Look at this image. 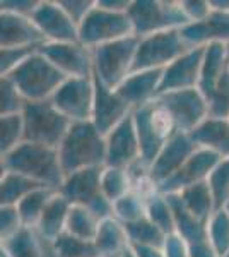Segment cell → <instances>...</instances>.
Segmentation results:
<instances>
[{"mask_svg":"<svg viewBox=\"0 0 229 257\" xmlns=\"http://www.w3.org/2000/svg\"><path fill=\"white\" fill-rule=\"evenodd\" d=\"M2 172L21 173L45 187L57 190L65 178L58 149L33 143L19 144L9 155L2 156Z\"/></svg>","mask_w":229,"mask_h":257,"instance_id":"1","label":"cell"},{"mask_svg":"<svg viewBox=\"0 0 229 257\" xmlns=\"http://www.w3.org/2000/svg\"><path fill=\"white\" fill-rule=\"evenodd\" d=\"M58 156L65 177L79 170L106 167V138L93 122H76L58 146Z\"/></svg>","mask_w":229,"mask_h":257,"instance_id":"2","label":"cell"},{"mask_svg":"<svg viewBox=\"0 0 229 257\" xmlns=\"http://www.w3.org/2000/svg\"><path fill=\"white\" fill-rule=\"evenodd\" d=\"M7 77L18 86L26 101H47L52 99L67 77L50 62L43 53L36 52L23 62Z\"/></svg>","mask_w":229,"mask_h":257,"instance_id":"3","label":"cell"},{"mask_svg":"<svg viewBox=\"0 0 229 257\" xmlns=\"http://www.w3.org/2000/svg\"><path fill=\"white\" fill-rule=\"evenodd\" d=\"M24 118V143L55 148L62 144L72 122L52 103L28 101L23 110Z\"/></svg>","mask_w":229,"mask_h":257,"instance_id":"4","label":"cell"},{"mask_svg":"<svg viewBox=\"0 0 229 257\" xmlns=\"http://www.w3.org/2000/svg\"><path fill=\"white\" fill-rule=\"evenodd\" d=\"M103 168H86L70 173L64 178L58 192L62 194L72 206L87 208L99 221L115 218L113 202L108 201L101 190V175Z\"/></svg>","mask_w":229,"mask_h":257,"instance_id":"5","label":"cell"},{"mask_svg":"<svg viewBox=\"0 0 229 257\" xmlns=\"http://www.w3.org/2000/svg\"><path fill=\"white\" fill-rule=\"evenodd\" d=\"M128 18L132 21L137 38L162 31L181 30L190 24L180 2L166 0H134L128 9Z\"/></svg>","mask_w":229,"mask_h":257,"instance_id":"6","label":"cell"},{"mask_svg":"<svg viewBox=\"0 0 229 257\" xmlns=\"http://www.w3.org/2000/svg\"><path fill=\"white\" fill-rule=\"evenodd\" d=\"M132 117H134L135 131L137 136H139L140 163L149 172V168L156 161L161 149L176 134V131H174V125L171 118L168 117V113L156 101L135 110Z\"/></svg>","mask_w":229,"mask_h":257,"instance_id":"7","label":"cell"},{"mask_svg":"<svg viewBox=\"0 0 229 257\" xmlns=\"http://www.w3.org/2000/svg\"><path fill=\"white\" fill-rule=\"evenodd\" d=\"M137 48H139L137 36H128L93 48V74L108 88L116 89L132 74Z\"/></svg>","mask_w":229,"mask_h":257,"instance_id":"8","label":"cell"},{"mask_svg":"<svg viewBox=\"0 0 229 257\" xmlns=\"http://www.w3.org/2000/svg\"><path fill=\"white\" fill-rule=\"evenodd\" d=\"M128 36H135L128 12L108 11L99 7L98 4L79 24V43L91 50Z\"/></svg>","mask_w":229,"mask_h":257,"instance_id":"9","label":"cell"},{"mask_svg":"<svg viewBox=\"0 0 229 257\" xmlns=\"http://www.w3.org/2000/svg\"><path fill=\"white\" fill-rule=\"evenodd\" d=\"M190 47L183 40L180 30L162 31L139 38V48L132 72L140 70H164L169 64L180 59Z\"/></svg>","mask_w":229,"mask_h":257,"instance_id":"10","label":"cell"},{"mask_svg":"<svg viewBox=\"0 0 229 257\" xmlns=\"http://www.w3.org/2000/svg\"><path fill=\"white\" fill-rule=\"evenodd\" d=\"M156 103L171 118L174 131L183 134H190L209 117V105L198 88L164 93Z\"/></svg>","mask_w":229,"mask_h":257,"instance_id":"11","label":"cell"},{"mask_svg":"<svg viewBox=\"0 0 229 257\" xmlns=\"http://www.w3.org/2000/svg\"><path fill=\"white\" fill-rule=\"evenodd\" d=\"M52 103L70 122H91L94 106V79L67 77L52 96Z\"/></svg>","mask_w":229,"mask_h":257,"instance_id":"12","label":"cell"},{"mask_svg":"<svg viewBox=\"0 0 229 257\" xmlns=\"http://www.w3.org/2000/svg\"><path fill=\"white\" fill-rule=\"evenodd\" d=\"M33 23L43 35L45 43H77L79 26L69 18L58 2L43 0L31 16Z\"/></svg>","mask_w":229,"mask_h":257,"instance_id":"13","label":"cell"},{"mask_svg":"<svg viewBox=\"0 0 229 257\" xmlns=\"http://www.w3.org/2000/svg\"><path fill=\"white\" fill-rule=\"evenodd\" d=\"M65 77H91L94 72L93 50L82 43H45L40 48Z\"/></svg>","mask_w":229,"mask_h":257,"instance_id":"14","label":"cell"},{"mask_svg":"<svg viewBox=\"0 0 229 257\" xmlns=\"http://www.w3.org/2000/svg\"><path fill=\"white\" fill-rule=\"evenodd\" d=\"M197 149L198 146L193 143L190 134L176 132V134L164 144V148H162L161 153L157 155L156 161H154L151 165V168H149V180H151V184L154 185V189H157L161 184L169 180Z\"/></svg>","mask_w":229,"mask_h":257,"instance_id":"15","label":"cell"},{"mask_svg":"<svg viewBox=\"0 0 229 257\" xmlns=\"http://www.w3.org/2000/svg\"><path fill=\"white\" fill-rule=\"evenodd\" d=\"M137 163H140V144L130 115L106 136V167L130 170Z\"/></svg>","mask_w":229,"mask_h":257,"instance_id":"16","label":"cell"},{"mask_svg":"<svg viewBox=\"0 0 229 257\" xmlns=\"http://www.w3.org/2000/svg\"><path fill=\"white\" fill-rule=\"evenodd\" d=\"M93 79H94V106H93V118H91V122L106 138L116 125H120L134 111L125 103V99L120 96L118 91L105 86L94 74H93Z\"/></svg>","mask_w":229,"mask_h":257,"instance_id":"17","label":"cell"},{"mask_svg":"<svg viewBox=\"0 0 229 257\" xmlns=\"http://www.w3.org/2000/svg\"><path fill=\"white\" fill-rule=\"evenodd\" d=\"M220 160L222 158L219 155H215V153L209 151V149L198 148L185 161V165L169 180L161 184L156 190H159L161 194H178L186 187L207 182L210 173L214 172V168L217 167Z\"/></svg>","mask_w":229,"mask_h":257,"instance_id":"18","label":"cell"},{"mask_svg":"<svg viewBox=\"0 0 229 257\" xmlns=\"http://www.w3.org/2000/svg\"><path fill=\"white\" fill-rule=\"evenodd\" d=\"M203 53H205V47L190 48L186 53H183L180 59H176L173 64H169L162 70L159 96L164 93H171V91L198 88Z\"/></svg>","mask_w":229,"mask_h":257,"instance_id":"19","label":"cell"},{"mask_svg":"<svg viewBox=\"0 0 229 257\" xmlns=\"http://www.w3.org/2000/svg\"><path fill=\"white\" fill-rule=\"evenodd\" d=\"M180 31L190 48L207 47L212 43L229 45V9L212 7L205 19L186 24Z\"/></svg>","mask_w":229,"mask_h":257,"instance_id":"20","label":"cell"},{"mask_svg":"<svg viewBox=\"0 0 229 257\" xmlns=\"http://www.w3.org/2000/svg\"><path fill=\"white\" fill-rule=\"evenodd\" d=\"M161 81L162 70H140V72H132L116 91L132 111H135L156 101L159 96Z\"/></svg>","mask_w":229,"mask_h":257,"instance_id":"21","label":"cell"},{"mask_svg":"<svg viewBox=\"0 0 229 257\" xmlns=\"http://www.w3.org/2000/svg\"><path fill=\"white\" fill-rule=\"evenodd\" d=\"M45 38L31 18L0 11V48L41 47Z\"/></svg>","mask_w":229,"mask_h":257,"instance_id":"22","label":"cell"},{"mask_svg":"<svg viewBox=\"0 0 229 257\" xmlns=\"http://www.w3.org/2000/svg\"><path fill=\"white\" fill-rule=\"evenodd\" d=\"M190 138L200 149H209L220 158H229V120L207 117L190 132Z\"/></svg>","mask_w":229,"mask_h":257,"instance_id":"23","label":"cell"},{"mask_svg":"<svg viewBox=\"0 0 229 257\" xmlns=\"http://www.w3.org/2000/svg\"><path fill=\"white\" fill-rule=\"evenodd\" d=\"M70 208H72V204L57 190V192L53 194V197L48 201L38 225H36V228H33V230L45 240H50V242L57 240L62 233H65V230H67V219H69Z\"/></svg>","mask_w":229,"mask_h":257,"instance_id":"24","label":"cell"},{"mask_svg":"<svg viewBox=\"0 0 229 257\" xmlns=\"http://www.w3.org/2000/svg\"><path fill=\"white\" fill-rule=\"evenodd\" d=\"M229 69L227 62V45L222 43H212L205 47V53H203V64L200 72V81H198V91L203 94V98L214 91L220 81V77L226 74Z\"/></svg>","mask_w":229,"mask_h":257,"instance_id":"25","label":"cell"},{"mask_svg":"<svg viewBox=\"0 0 229 257\" xmlns=\"http://www.w3.org/2000/svg\"><path fill=\"white\" fill-rule=\"evenodd\" d=\"M94 243L101 257H122L130 247L123 223H120L116 218L101 221Z\"/></svg>","mask_w":229,"mask_h":257,"instance_id":"26","label":"cell"},{"mask_svg":"<svg viewBox=\"0 0 229 257\" xmlns=\"http://www.w3.org/2000/svg\"><path fill=\"white\" fill-rule=\"evenodd\" d=\"M166 196L169 197V202H171V206H173L174 226H176L174 233L180 235L188 247L209 240V237H207V223H202L200 219H197L193 214H190L188 211L185 209V206L180 202L176 194H166Z\"/></svg>","mask_w":229,"mask_h":257,"instance_id":"27","label":"cell"},{"mask_svg":"<svg viewBox=\"0 0 229 257\" xmlns=\"http://www.w3.org/2000/svg\"><path fill=\"white\" fill-rule=\"evenodd\" d=\"M176 196L180 199L181 204L185 206V209L188 211L190 214H193L197 219H200L202 223H209L212 214L217 211L207 182H202V184L183 189Z\"/></svg>","mask_w":229,"mask_h":257,"instance_id":"28","label":"cell"},{"mask_svg":"<svg viewBox=\"0 0 229 257\" xmlns=\"http://www.w3.org/2000/svg\"><path fill=\"white\" fill-rule=\"evenodd\" d=\"M45 185L16 172H2L0 178V206H18L24 197Z\"/></svg>","mask_w":229,"mask_h":257,"instance_id":"29","label":"cell"},{"mask_svg":"<svg viewBox=\"0 0 229 257\" xmlns=\"http://www.w3.org/2000/svg\"><path fill=\"white\" fill-rule=\"evenodd\" d=\"M4 257H47L45 243L33 228H23L14 237L2 242Z\"/></svg>","mask_w":229,"mask_h":257,"instance_id":"30","label":"cell"},{"mask_svg":"<svg viewBox=\"0 0 229 257\" xmlns=\"http://www.w3.org/2000/svg\"><path fill=\"white\" fill-rule=\"evenodd\" d=\"M145 216H147L157 228H161L166 235L176 231L174 226V214L169 197L161 194L159 190H151L145 197Z\"/></svg>","mask_w":229,"mask_h":257,"instance_id":"31","label":"cell"},{"mask_svg":"<svg viewBox=\"0 0 229 257\" xmlns=\"http://www.w3.org/2000/svg\"><path fill=\"white\" fill-rule=\"evenodd\" d=\"M127 231L128 243L135 247H151V248H162L164 247L166 237L168 235L157 228L147 216L139 219V221L123 225Z\"/></svg>","mask_w":229,"mask_h":257,"instance_id":"32","label":"cell"},{"mask_svg":"<svg viewBox=\"0 0 229 257\" xmlns=\"http://www.w3.org/2000/svg\"><path fill=\"white\" fill-rule=\"evenodd\" d=\"M57 192V189L50 187H41L35 192H31L28 197H24L16 208H18L21 219H23L26 228H36L41 214H43L45 208H47L48 201L53 197V194Z\"/></svg>","mask_w":229,"mask_h":257,"instance_id":"33","label":"cell"},{"mask_svg":"<svg viewBox=\"0 0 229 257\" xmlns=\"http://www.w3.org/2000/svg\"><path fill=\"white\" fill-rule=\"evenodd\" d=\"M101 190L108 201L115 204L118 199L134 190V180L128 170L105 167L101 175Z\"/></svg>","mask_w":229,"mask_h":257,"instance_id":"34","label":"cell"},{"mask_svg":"<svg viewBox=\"0 0 229 257\" xmlns=\"http://www.w3.org/2000/svg\"><path fill=\"white\" fill-rule=\"evenodd\" d=\"M99 225H101V221H99L87 208L72 206L69 213V219H67V230L65 231L77 238L94 242L96 235H98V230H99Z\"/></svg>","mask_w":229,"mask_h":257,"instance_id":"35","label":"cell"},{"mask_svg":"<svg viewBox=\"0 0 229 257\" xmlns=\"http://www.w3.org/2000/svg\"><path fill=\"white\" fill-rule=\"evenodd\" d=\"M147 194L139 192L137 189H134L127 196L118 199L113 204L115 218L120 223H123V225H128V223H134L145 218V197H147Z\"/></svg>","mask_w":229,"mask_h":257,"instance_id":"36","label":"cell"},{"mask_svg":"<svg viewBox=\"0 0 229 257\" xmlns=\"http://www.w3.org/2000/svg\"><path fill=\"white\" fill-rule=\"evenodd\" d=\"M24 143V118L23 113L4 115L0 118V155H9L12 149Z\"/></svg>","mask_w":229,"mask_h":257,"instance_id":"37","label":"cell"},{"mask_svg":"<svg viewBox=\"0 0 229 257\" xmlns=\"http://www.w3.org/2000/svg\"><path fill=\"white\" fill-rule=\"evenodd\" d=\"M207 237L219 257L229 252V211L217 209L207 223Z\"/></svg>","mask_w":229,"mask_h":257,"instance_id":"38","label":"cell"},{"mask_svg":"<svg viewBox=\"0 0 229 257\" xmlns=\"http://www.w3.org/2000/svg\"><path fill=\"white\" fill-rule=\"evenodd\" d=\"M53 248L58 257H101L94 242L77 238L67 231L53 240Z\"/></svg>","mask_w":229,"mask_h":257,"instance_id":"39","label":"cell"},{"mask_svg":"<svg viewBox=\"0 0 229 257\" xmlns=\"http://www.w3.org/2000/svg\"><path fill=\"white\" fill-rule=\"evenodd\" d=\"M215 208L224 209L229 204V158H222L207 180Z\"/></svg>","mask_w":229,"mask_h":257,"instance_id":"40","label":"cell"},{"mask_svg":"<svg viewBox=\"0 0 229 257\" xmlns=\"http://www.w3.org/2000/svg\"><path fill=\"white\" fill-rule=\"evenodd\" d=\"M26 99L21 94L18 86L11 81V77H0V117L4 115H16L23 113L26 106Z\"/></svg>","mask_w":229,"mask_h":257,"instance_id":"41","label":"cell"},{"mask_svg":"<svg viewBox=\"0 0 229 257\" xmlns=\"http://www.w3.org/2000/svg\"><path fill=\"white\" fill-rule=\"evenodd\" d=\"M207 105H209V117L229 118V69L220 77L214 91L207 96Z\"/></svg>","mask_w":229,"mask_h":257,"instance_id":"42","label":"cell"},{"mask_svg":"<svg viewBox=\"0 0 229 257\" xmlns=\"http://www.w3.org/2000/svg\"><path fill=\"white\" fill-rule=\"evenodd\" d=\"M43 47V45H41ZM41 47H21V48H2L0 50V74L9 76L23 62H26L33 53H36Z\"/></svg>","mask_w":229,"mask_h":257,"instance_id":"43","label":"cell"},{"mask_svg":"<svg viewBox=\"0 0 229 257\" xmlns=\"http://www.w3.org/2000/svg\"><path fill=\"white\" fill-rule=\"evenodd\" d=\"M23 228L26 226H24L16 206H0V237H2V242L14 237Z\"/></svg>","mask_w":229,"mask_h":257,"instance_id":"44","label":"cell"},{"mask_svg":"<svg viewBox=\"0 0 229 257\" xmlns=\"http://www.w3.org/2000/svg\"><path fill=\"white\" fill-rule=\"evenodd\" d=\"M58 4H60L62 9L67 12L69 18L72 19L77 26L87 18V14H89L96 6V2H93V0H58Z\"/></svg>","mask_w":229,"mask_h":257,"instance_id":"45","label":"cell"},{"mask_svg":"<svg viewBox=\"0 0 229 257\" xmlns=\"http://www.w3.org/2000/svg\"><path fill=\"white\" fill-rule=\"evenodd\" d=\"M180 6L190 23L203 21L212 11L210 2H205V0H183V2H180Z\"/></svg>","mask_w":229,"mask_h":257,"instance_id":"46","label":"cell"},{"mask_svg":"<svg viewBox=\"0 0 229 257\" xmlns=\"http://www.w3.org/2000/svg\"><path fill=\"white\" fill-rule=\"evenodd\" d=\"M38 6L40 2L36 0H2L0 2L2 12H11V14L24 16V18H31Z\"/></svg>","mask_w":229,"mask_h":257,"instance_id":"47","label":"cell"},{"mask_svg":"<svg viewBox=\"0 0 229 257\" xmlns=\"http://www.w3.org/2000/svg\"><path fill=\"white\" fill-rule=\"evenodd\" d=\"M162 252H164L166 257H190L186 242L176 233H171V235H168V237H166Z\"/></svg>","mask_w":229,"mask_h":257,"instance_id":"48","label":"cell"},{"mask_svg":"<svg viewBox=\"0 0 229 257\" xmlns=\"http://www.w3.org/2000/svg\"><path fill=\"white\" fill-rule=\"evenodd\" d=\"M188 252H190V257H219L217 252L214 250V247L210 245L209 240L195 243V245H190Z\"/></svg>","mask_w":229,"mask_h":257,"instance_id":"49","label":"cell"},{"mask_svg":"<svg viewBox=\"0 0 229 257\" xmlns=\"http://www.w3.org/2000/svg\"><path fill=\"white\" fill-rule=\"evenodd\" d=\"M99 7L113 12H128L130 9V0H96Z\"/></svg>","mask_w":229,"mask_h":257,"instance_id":"50","label":"cell"},{"mask_svg":"<svg viewBox=\"0 0 229 257\" xmlns=\"http://www.w3.org/2000/svg\"><path fill=\"white\" fill-rule=\"evenodd\" d=\"M130 250L135 257H166L162 248H151V247H135L130 245Z\"/></svg>","mask_w":229,"mask_h":257,"instance_id":"51","label":"cell"},{"mask_svg":"<svg viewBox=\"0 0 229 257\" xmlns=\"http://www.w3.org/2000/svg\"><path fill=\"white\" fill-rule=\"evenodd\" d=\"M122 257H135V255H134V252H132V250H130V247H128V250H127V252H125V254H123Z\"/></svg>","mask_w":229,"mask_h":257,"instance_id":"52","label":"cell"},{"mask_svg":"<svg viewBox=\"0 0 229 257\" xmlns=\"http://www.w3.org/2000/svg\"><path fill=\"white\" fill-rule=\"evenodd\" d=\"M227 62H229V45H227Z\"/></svg>","mask_w":229,"mask_h":257,"instance_id":"53","label":"cell"},{"mask_svg":"<svg viewBox=\"0 0 229 257\" xmlns=\"http://www.w3.org/2000/svg\"><path fill=\"white\" fill-rule=\"evenodd\" d=\"M222 257H229V252H227V254H226V255H222Z\"/></svg>","mask_w":229,"mask_h":257,"instance_id":"54","label":"cell"},{"mask_svg":"<svg viewBox=\"0 0 229 257\" xmlns=\"http://www.w3.org/2000/svg\"><path fill=\"white\" fill-rule=\"evenodd\" d=\"M226 209H227V211H229V204H227V208H226Z\"/></svg>","mask_w":229,"mask_h":257,"instance_id":"55","label":"cell"},{"mask_svg":"<svg viewBox=\"0 0 229 257\" xmlns=\"http://www.w3.org/2000/svg\"><path fill=\"white\" fill-rule=\"evenodd\" d=\"M227 120H229V118H227Z\"/></svg>","mask_w":229,"mask_h":257,"instance_id":"56","label":"cell"}]
</instances>
